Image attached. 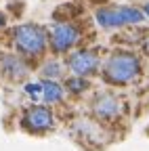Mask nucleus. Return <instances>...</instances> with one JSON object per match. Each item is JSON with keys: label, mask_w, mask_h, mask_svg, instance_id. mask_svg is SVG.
I'll use <instances>...</instances> for the list:
<instances>
[{"label": "nucleus", "mask_w": 149, "mask_h": 151, "mask_svg": "<svg viewBox=\"0 0 149 151\" xmlns=\"http://www.w3.org/2000/svg\"><path fill=\"white\" fill-rule=\"evenodd\" d=\"M25 94L32 99V101H40L42 99V82H30L25 84Z\"/></svg>", "instance_id": "obj_12"}, {"label": "nucleus", "mask_w": 149, "mask_h": 151, "mask_svg": "<svg viewBox=\"0 0 149 151\" xmlns=\"http://www.w3.org/2000/svg\"><path fill=\"white\" fill-rule=\"evenodd\" d=\"M143 13H145V17H149V2L143 6Z\"/></svg>", "instance_id": "obj_14"}, {"label": "nucleus", "mask_w": 149, "mask_h": 151, "mask_svg": "<svg viewBox=\"0 0 149 151\" xmlns=\"http://www.w3.org/2000/svg\"><path fill=\"white\" fill-rule=\"evenodd\" d=\"M141 76V61L130 50H118L107 57L103 65V78L111 86H126L139 80Z\"/></svg>", "instance_id": "obj_1"}, {"label": "nucleus", "mask_w": 149, "mask_h": 151, "mask_svg": "<svg viewBox=\"0 0 149 151\" xmlns=\"http://www.w3.org/2000/svg\"><path fill=\"white\" fill-rule=\"evenodd\" d=\"M95 19L103 29H118L124 25L143 23L145 13L137 6H103L95 13Z\"/></svg>", "instance_id": "obj_3"}, {"label": "nucleus", "mask_w": 149, "mask_h": 151, "mask_svg": "<svg viewBox=\"0 0 149 151\" xmlns=\"http://www.w3.org/2000/svg\"><path fill=\"white\" fill-rule=\"evenodd\" d=\"M61 73H63V67H61V63H57V61H48V63L42 65L44 80H57V78H61Z\"/></svg>", "instance_id": "obj_11"}, {"label": "nucleus", "mask_w": 149, "mask_h": 151, "mask_svg": "<svg viewBox=\"0 0 149 151\" xmlns=\"http://www.w3.org/2000/svg\"><path fill=\"white\" fill-rule=\"evenodd\" d=\"M88 86H90V84H88V80L84 78V76H76V73H73L71 78L65 80V88H67L69 92H73V94H82Z\"/></svg>", "instance_id": "obj_10"}, {"label": "nucleus", "mask_w": 149, "mask_h": 151, "mask_svg": "<svg viewBox=\"0 0 149 151\" xmlns=\"http://www.w3.org/2000/svg\"><path fill=\"white\" fill-rule=\"evenodd\" d=\"M99 65H101L99 55L95 50H90V48H78L67 57V67L71 69V73L84 76V78L92 76L95 71H99Z\"/></svg>", "instance_id": "obj_6"}, {"label": "nucleus", "mask_w": 149, "mask_h": 151, "mask_svg": "<svg viewBox=\"0 0 149 151\" xmlns=\"http://www.w3.org/2000/svg\"><path fill=\"white\" fill-rule=\"evenodd\" d=\"M13 42L15 48L25 57H40L46 50L48 34L44 27L36 23H21L13 29Z\"/></svg>", "instance_id": "obj_2"}, {"label": "nucleus", "mask_w": 149, "mask_h": 151, "mask_svg": "<svg viewBox=\"0 0 149 151\" xmlns=\"http://www.w3.org/2000/svg\"><path fill=\"white\" fill-rule=\"evenodd\" d=\"M63 94H65V90L59 82H55V80H44L42 82V101L44 103H48V105L59 103L63 99Z\"/></svg>", "instance_id": "obj_9"}, {"label": "nucleus", "mask_w": 149, "mask_h": 151, "mask_svg": "<svg viewBox=\"0 0 149 151\" xmlns=\"http://www.w3.org/2000/svg\"><path fill=\"white\" fill-rule=\"evenodd\" d=\"M4 23H6V19H4V15H2V11H0V29L4 27Z\"/></svg>", "instance_id": "obj_13"}, {"label": "nucleus", "mask_w": 149, "mask_h": 151, "mask_svg": "<svg viewBox=\"0 0 149 151\" xmlns=\"http://www.w3.org/2000/svg\"><path fill=\"white\" fill-rule=\"evenodd\" d=\"M92 113L101 122H116L122 116V101L111 92H101L92 101Z\"/></svg>", "instance_id": "obj_7"}, {"label": "nucleus", "mask_w": 149, "mask_h": 151, "mask_svg": "<svg viewBox=\"0 0 149 151\" xmlns=\"http://www.w3.org/2000/svg\"><path fill=\"white\" fill-rule=\"evenodd\" d=\"M0 69L11 80H23L27 76V65L23 63L21 57L17 55H2L0 57Z\"/></svg>", "instance_id": "obj_8"}, {"label": "nucleus", "mask_w": 149, "mask_h": 151, "mask_svg": "<svg viewBox=\"0 0 149 151\" xmlns=\"http://www.w3.org/2000/svg\"><path fill=\"white\" fill-rule=\"evenodd\" d=\"M80 38H82V29L76 23H71V21H57L48 29L50 48H53V52H57V55L69 52L73 46L80 42Z\"/></svg>", "instance_id": "obj_4"}, {"label": "nucleus", "mask_w": 149, "mask_h": 151, "mask_svg": "<svg viewBox=\"0 0 149 151\" xmlns=\"http://www.w3.org/2000/svg\"><path fill=\"white\" fill-rule=\"evenodd\" d=\"M21 126H23V130L32 132V134H44L55 126V113L46 105H32L23 113Z\"/></svg>", "instance_id": "obj_5"}]
</instances>
